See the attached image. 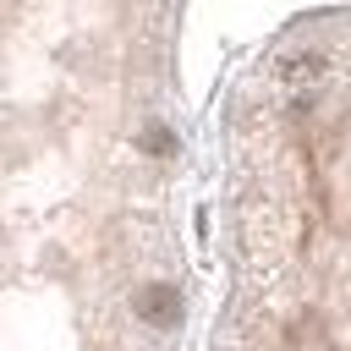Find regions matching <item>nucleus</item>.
<instances>
[{
  "instance_id": "obj_1",
  "label": "nucleus",
  "mask_w": 351,
  "mask_h": 351,
  "mask_svg": "<svg viewBox=\"0 0 351 351\" xmlns=\"http://www.w3.org/2000/svg\"><path fill=\"white\" fill-rule=\"evenodd\" d=\"M214 351H351V49L252 60L225 104Z\"/></svg>"
}]
</instances>
